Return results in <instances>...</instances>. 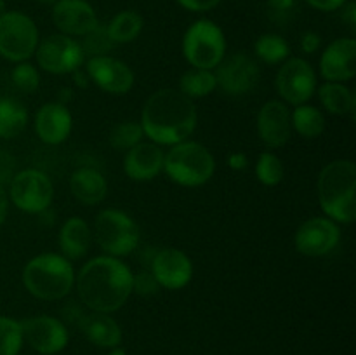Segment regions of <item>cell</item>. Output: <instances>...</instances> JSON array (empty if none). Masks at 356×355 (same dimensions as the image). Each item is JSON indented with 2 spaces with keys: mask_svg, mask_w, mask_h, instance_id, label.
<instances>
[{
  "mask_svg": "<svg viewBox=\"0 0 356 355\" xmlns=\"http://www.w3.org/2000/svg\"><path fill=\"white\" fill-rule=\"evenodd\" d=\"M134 274L120 258L96 256L87 261L75 275L79 299L90 312L113 313L127 303L132 294Z\"/></svg>",
  "mask_w": 356,
  "mask_h": 355,
  "instance_id": "6da1fadb",
  "label": "cell"
},
{
  "mask_svg": "<svg viewBox=\"0 0 356 355\" xmlns=\"http://www.w3.org/2000/svg\"><path fill=\"white\" fill-rule=\"evenodd\" d=\"M198 113L193 100L179 89H159L146 100L141 111V127L149 141L172 146L186 141L197 127Z\"/></svg>",
  "mask_w": 356,
  "mask_h": 355,
  "instance_id": "7a4b0ae2",
  "label": "cell"
},
{
  "mask_svg": "<svg viewBox=\"0 0 356 355\" xmlns=\"http://www.w3.org/2000/svg\"><path fill=\"white\" fill-rule=\"evenodd\" d=\"M318 200L327 218L336 223L355 221L356 214V164L339 159L327 164L318 176Z\"/></svg>",
  "mask_w": 356,
  "mask_h": 355,
  "instance_id": "3957f363",
  "label": "cell"
},
{
  "mask_svg": "<svg viewBox=\"0 0 356 355\" xmlns=\"http://www.w3.org/2000/svg\"><path fill=\"white\" fill-rule=\"evenodd\" d=\"M75 268L63 254L44 253L23 268V284L31 296L44 301L63 299L75 287Z\"/></svg>",
  "mask_w": 356,
  "mask_h": 355,
  "instance_id": "277c9868",
  "label": "cell"
},
{
  "mask_svg": "<svg viewBox=\"0 0 356 355\" xmlns=\"http://www.w3.org/2000/svg\"><path fill=\"white\" fill-rule=\"evenodd\" d=\"M216 160L207 146L197 141H181L165 153L163 173L181 187H202L214 176Z\"/></svg>",
  "mask_w": 356,
  "mask_h": 355,
  "instance_id": "5b68a950",
  "label": "cell"
},
{
  "mask_svg": "<svg viewBox=\"0 0 356 355\" xmlns=\"http://www.w3.org/2000/svg\"><path fill=\"white\" fill-rule=\"evenodd\" d=\"M94 239L104 254L113 258L129 256L139 246V226L127 212L103 209L94 219Z\"/></svg>",
  "mask_w": 356,
  "mask_h": 355,
  "instance_id": "8992f818",
  "label": "cell"
},
{
  "mask_svg": "<svg viewBox=\"0 0 356 355\" xmlns=\"http://www.w3.org/2000/svg\"><path fill=\"white\" fill-rule=\"evenodd\" d=\"M184 59L191 68L214 70L226 56V37L221 26L211 19H198L183 37Z\"/></svg>",
  "mask_w": 356,
  "mask_h": 355,
  "instance_id": "52a82bcc",
  "label": "cell"
},
{
  "mask_svg": "<svg viewBox=\"0 0 356 355\" xmlns=\"http://www.w3.org/2000/svg\"><path fill=\"white\" fill-rule=\"evenodd\" d=\"M40 42L35 21L19 10L0 14V56L7 61H28Z\"/></svg>",
  "mask_w": 356,
  "mask_h": 355,
  "instance_id": "ba28073f",
  "label": "cell"
},
{
  "mask_svg": "<svg viewBox=\"0 0 356 355\" xmlns=\"http://www.w3.org/2000/svg\"><path fill=\"white\" fill-rule=\"evenodd\" d=\"M7 195L19 211L42 214L54 200V184L44 171L23 169L10 180Z\"/></svg>",
  "mask_w": 356,
  "mask_h": 355,
  "instance_id": "9c48e42d",
  "label": "cell"
},
{
  "mask_svg": "<svg viewBox=\"0 0 356 355\" xmlns=\"http://www.w3.org/2000/svg\"><path fill=\"white\" fill-rule=\"evenodd\" d=\"M35 54H37V65L52 75L76 72L86 61L80 42L63 33L49 35L38 42Z\"/></svg>",
  "mask_w": 356,
  "mask_h": 355,
  "instance_id": "30bf717a",
  "label": "cell"
},
{
  "mask_svg": "<svg viewBox=\"0 0 356 355\" xmlns=\"http://www.w3.org/2000/svg\"><path fill=\"white\" fill-rule=\"evenodd\" d=\"M277 90L282 101L289 104H305L316 90V73L302 58H289L277 73Z\"/></svg>",
  "mask_w": 356,
  "mask_h": 355,
  "instance_id": "8fae6325",
  "label": "cell"
},
{
  "mask_svg": "<svg viewBox=\"0 0 356 355\" xmlns=\"http://www.w3.org/2000/svg\"><path fill=\"white\" fill-rule=\"evenodd\" d=\"M218 87H221L229 96H242L250 93L259 82V65L252 56L245 52H235L225 56L222 61L214 68Z\"/></svg>",
  "mask_w": 356,
  "mask_h": 355,
  "instance_id": "7c38bea8",
  "label": "cell"
},
{
  "mask_svg": "<svg viewBox=\"0 0 356 355\" xmlns=\"http://www.w3.org/2000/svg\"><path fill=\"white\" fill-rule=\"evenodd\" d=\"M339 240V225L327 216H315L299 226L294 235V246L305 256L318 258L332 253Z\"/></svg>",
  "mask_w": 356,
  "mask_h": 355,
  "instance_id": "4fadbf2b",
  "label": "cell"
},
{
  "mask_svg": "<svg viewBox=\"0 0 356 355\" xmlns=\"http://www.w3.org/2000/svg\"><path fill=\"white\" fill-rule=\"evenodd\" d=\"M23 340L42 355H54L65 350L70 334L65 322L51 315H37L21 322Z\"/></svg>",
  "mask_w": 356,
  "mask_h": 355,
  "instance_id": "5bb4252c",
  "label": "cell"
},
{
  "mask_svg": "<svg viewBox=\"0 0 356 355\" xmlns=\"http://www.w3.org/2000/svg\"><path fill=\"white\" fill-rule=\"evenodd\" d=\"M149 271L160 287L176 291L190 284L193 277V263L184 251L176 247L160 249L149 261Z\"/></svg>",
  "mask_w": 356,
  "mask_h": 355,
  "instance_id": "9a60e30c",
  "label": "cell"
},
{
  "mask_svg": "<svg viewBox=\"0 0 356 355\" xmlns=\"http://www.w3.org/2000/svg\"><path fill=\"white\" fill-rule=\"evenodd\" d=\"M89 79L108 94H127L134 87V72L127 63L111 56H96L87 59Z\"/></svg>",
  "mask_w": 356,
  "mask_h": 355,
  "instance_id": "2e32d148",
  "label": "cell"
},
{
  "mask_svg": "<svg viewBox=\"0 0 356 355\" xmlns=\"http://www.w3.org/2000/svg\"><path fill=\"white\" fill-rule=\"evenodd\" d=\"M257 132L268 148H282L292 134L291 110L280 100H270L257 113Z\"/></svg>",
  "mask_w": 356,
  "mask_h": 355,
  "instance_id": "e0dca14e",
  "label": "cell"
},
{
  "mask_svg": "<svg viewBox=\"0 0 356 355\" xmlns=\"http://www.w3.org/2000/svg\"><path fill=\"white\" fill-rule=\"evenodd\" d=\"M52 21L63 35L73 38L83 37L99 23L96 10L87 0H56Z\"/></svg>",
  "mask_w": 356,
  "mask_h": 355,
  "instance_id": "ac0fdd59",
  "label": "cell"
},
{
  "mask_svg": "<svg viewBox=\"0 0 356 355\" xmlns=\"http://www.w3.org/2000/svg\"><path fill=\"white\" fill-rule=\"evenodd\" d=\"M320 73L327 82H344L356 75V40L337 38L330 42L320 58Z\"/></svg>",
  "mask_w": 356,
  "mask_h": 355,
  "instance_id": "d6986e66",
  "label": "cell"
},
{
  "mask_svg": "<svg viewBox=\"0 0 356 355\" xmlns=\"http://www.w3.org/2000/svg\"><path fill=\"white\" fill-rule=\"evenodd\" d=\"M73 118L61 101H49L35 115V132L45 145H61L72 132Z\"/></svg>",
  "mask_w": 356,
  "mask_h": 355,
  "instance_id": "ffe728a7",
  "label": "cell"
},
{
  "mask_svg": "<svg viewBox=\"0 0 356 355\" xmlns=\"http://www.w3.org/2000/svg\"><path fill=\"white\" fill-rule=\"evenodd\" d=\"M165 152L153 141H141L127 152L124 171L132 181H152L163 171Z\"/></svg>",
  "mask_w": 356,
  "mask_h": 355,
  "instance_id": "44dd1931",
  "label": "cell"
},
{
  "mask_svg": "<svg viewBox=\"0 0 356 355\" xmlns=\"http://www.w3.org/2000/svg\"><path fill=\"white\" fill-rule=\"evenodd\" d=\"M79 327L87 341L101 348H117L122 343V329L110 313L89 312L83 313Z\"/></svg>",
  "mask_w": 356,
  "mask_h": 355,
  "instance_id": "7402d4cb",
  "label": "cell"
},
{
  "mask_svg": "<svg viewBox=\"0 0 356 355\" xmlns=\"http://www.w3.org/2000/svg\"><path fill=\"white\" fill-rule=\"evenodd\" d=\"M58 242L63 256L68 258L70 261L82 260L89 253L90 242H92V230L86 219L80 216H72L63 223Z\"/></svg>",
  "mask_w": 356,
  "mask_h": 355,
  "instance_id": "603a6c76",
  "label": "cell"
},
{
  "mask_svg": "<svg viewBox=\"0 0 356 355\" xmlns=\"http://www.w3.org/2000/svg\"><path fill=\"white\" fill-rule=\"evenodd\" d=\"M70 190L82 204H99L108 194L106 178L94 167H79L70 178Z\"/></svg>",
  "mask_w": 356,
  "mask_h": 355,
  "instance_id": "cb8c5ba5",
  "label": "cell"
},
{
  "mask_svg": "<svg viewBox=\"0 0 356 355\" xmlns=\"http://www.w3.org/2000/svg\"><path fill=\"white\" fill-rule=\"evenodd\" d=\"M318 97L322 106L329 113L348 115L353 113L356 106L355 94L343 82H325L318 87Z\"/></svg>",
  "mask_w": 356,
  "mask_h": 355,
  "instance_id": "d4e9b609",
  "label": "cell"
},
{
  "mask_svg": "<svg viewBox=\"0 0 356 355\" xmlns=\"http://www.w3.org/2000/svg\"><path fill=\"white\" fill-rule=\"evenodd\" d=\"M26 106L14 97H0V138H17L26 129Z\"/></svg>",
  "mask_w": 356,
  "mask_h": 355,
  "instance_id": "484cf974",
  "label": "cell"
},
{
  "mask_svg": "<svg viewBox=\"0 0 356 355\" xmlns=\"http://www.w3.org/2000/svg\"><path fill=\"white\" fill-rule=\"evenodd\" d=\"M291 120L292 129L306 139L318 138L325 131V115L312 104H298L294 111H291Z\"/></svg>",
  "mask_w": 356,
  "mask_h": 355,
  "instance_id": "4316f807",
  "label": "cell"
},
{
  "mask_svg": "<svg viewBox=\"0 0 356 355\" xmlns=\"http://www.w3.org/2000/svg\"><path fill=\"white\" fill-rule=\"evenodd\" d=\"M106 26L115 45L129 44V42L136 40L139 37L143 26H145V21H143L141 14L136 13V10H122V13L115 14L111 17Z\"/></svg>",
  "mask_w": 356,
  "mask_h": 355,
  "instance_id": "83f0119b",
  "label": "cell"
},
{
  "mask_svg": "<svg viewBox=\"0 0 356 355\" xmlns=\"http://www.w3.org/2000/svg\"><path fill=\"white\" fill-rule=\"evenodd\" d=\"M218 89L214 70L190 68L179 79V90L190 100H198L212 94Z\"/></svg>",
  "mask_w": 356,
  "mask_h": 355,
  "instance_id": "f1b7e54d",
  "label": "cell"
},
{
  "mask_svg": "<svg viewBox=\"0 0 356 355\" xmlns=\"http://www.w3.org/2000/svg\"><path fill=\"white\" fill-rule=\"evenodd\" d=\"M254 52L266 65H282L291 58V45L282 35L264 33L254 44Z\"/></svg>",
  "mask_w": 356,
  "mask_h": 355,
  "instance_id": "f546056e",
  "label": "cell"
},
{
  "mask_svg": "<svg viewBox=\"0 0 356 355\" xmlns=\"http://www.w3.org/2000/svg\"><path fill=\"white\" fill-rule=\"evenodd\" d=\"M143 138H145V131L141 127V122L124 120L111 129L110 145L118 152H129L136 145H139Z\"/></svg>",
  "mask_w": 356,
  "mask_h": 355,
  "instance_id": "4dcf8cb0",
  "label": "cell"
},
{
  "mask_svg": "<svg viewBox=\"0 0 356 355\" xmlns=\"http://www.w3.org/2000/svg\"><path fill=\"white\" fill-rule=\"evenodd\" d=\"M285 176V167L280 157L273 152H263L257 157L256 162V178L264 187H277L282 183Z\"/></svg>",
  "mask_w": 356,
  "mask_h": 355,
  "instance_id": "1f68e13d",
  "label": "cell"
},
{
  "mask_svg": "<svg viewBox=\"0 0 356 355\" xmlns=\"http://www.w3.org/2000/svg\"><path fill=\"white\" fill-rule=\"evenodd\" d=\"M83 54L89 58H96V56H110L111 49L115 47V42L111 40L110 33H108V26L103 23H97L89 33H86L80 42Z\"/></svg>",
  "mask_w": 356,
  "mask_h": 355,
  "instance_id": "d6a6232c",
  "label": "cell"
},
{
  "mask_svg": "<svg viewBox=\"0 0 356 355\" xmlns=\"http://www.w3.org/2000/svg\"><path fill=\"white\" fill-rule=\"evenodd\" d=\"M23 347L21 322L10 317H0V355H17Z\"/></svg>",
  "mask_w": 356,
  "mask_h": 355,
  "instance_id": "836d02e7",
  "label": "cell"
},
{
  "mask_svg": "<svg viewBox=\"0 0 356 355\" xmlns=\"http://www.w3.org/2000/svg\"><path fill=\"white\" fill-rule=\"evenodd\" d=\"M10 80L17 90L26 94L35 93L40 87V73H38L37 66L28 61H21L14 66L10 72Z\"/></svg>",
  "mask_w": 356,
  "mask_h": 355,
  "instance_id": "e575fe53",
  "label": "cell"
},
{
  "mask_svg": "<svg viewBox=\"0 0 356 355\" xmlns=\"http://www.w3.org/2000/svg\"><path fill=\"white\" fill-rule=\"evenodd\" d=\"M159 282L155 281L153 274L149 270H143L139 274L134 275V282H132V292H138V294L149 296L155 294L159 291Z\"/></svg>",
  "mask_w": 356,
  "mask_h": 355,
  "instance_id": "d590c367",
  "label": "cell"
},
{
  "mask_svg": "<svg viewBox=\"0 0 356 355\" xmlns=\"http://www.w3.org/2000/svg\"><path fill=\"white\" fill-rule=\"evenodd\" d=\"M268 13L277 23H285L296 7V0H266Z\"/></svg>",
  "mask_w": 356,
  "mask_h": 355,
  "instance_id": "8d00e7d4",
  "label": "cell"
},
{
  "mask_svg": "<svg viewBox=\"0 0 356 355\" xmlns=\"http://www.w3.org/2000/svg\"><path fill=\"white\" fill-rule=\"evenodd\" d=\"M16 174V160L10 153L0 152V184H9Z\"/></svg>",
  "mask_w": 356,
  "mask_h": 355,
  "instance_id": "74e56055",
  "label": "cell"
},
{
  "mask_svg": "<svg viewBox=\"0 0 356 355\" xmlns=\"http://www.w3.org/2000/svg\"><path fill=\"white\" fill-rule=\"evenodd\" d=\"M221 0H177L181 7L191 10V13H205L219 6Z\"/></svg>",
  "mask_w": 356,
  "mask_h": 355,
  "instance_id": "f35d334b",
  "label": "cell"
},
{
  "mask_svg": "<svg viewBox=\"0 0 356 355\" xmlns=\"http://www.w3.org/2000/svg\"><path fill=\"white\" fill-rule=\"evenodd\" d=\"M299 44H301V49L306 54H313V52L318 51L320 45H322V37H320L316 31H306V33H302Z\"/></svg>",
  "mask_w": 356,
  "mask_h": 355,
  "instance_id": "ab89813d",
  "label": "cell"
},
{
  "mask_svg": "<svg viewBox=\"0 0 356 355\" xmlns=\"http://www.w3.org/2000/svg\"><path fill=\"white\" fill-rule=\"evenodd\" d=\"M313 9H318L323 10V13H330V10H337V9H343L344 3L348 0H306Z\"/></svg>",
  "mask_w": 356,
  "mask_h": 355,
  "instance_id": "60d3db41",
  "label": "cell"
},
{
  "mask_svg": "<svg viewBox=\"0 0 356 355\" xmlns=\"http://www.w3.org/2000/svg\"><path fill=\"white\" fill-rule=\"evenodd\" d=\"M226 164H228L229 169L233 171H243L249 167V159L243 152H233L232 155H228L226 159Z\"/></svg>",
  "mask_w": 356,
  "mask_h": 355,
  "instance_id": "b9f144b4",
  "label": "cell"
},
{
  "mask_svg": "<svg viewBox=\"0 0 356 355\" xmlns=\"http://www.w3.org/2000/svg\"><path fill=\"white\" fill-rule=\"evenodd\" d=\"M343 21H346L348 26H350L351 30H355L356 28V6H355V2H351V0H348V2L344 3Z\"/></svg>",
  "mask_w": 356,
  "mask_h": 355,
  "instance_id": "7bdbcfd3",
  "label": "cell"
},
{
  "mask_svg": "<svg viewBox=\"0 0 356 355\" xmlns=\"http://www.w3.org/2000/svg\"><path fill=\"white\" fill-rule=\"evenodd\" d=\"M7 212H9V195L3 184H0V225L6 221Z\"/></svg>",
  "mask_w": 356,
  "mask_h": 355,
  "instance_id": "ee69618b",
  "label": "cell"
},
{
  "mask_svg": "<svg viewBox=\"0 0 356 355\" xmlns=\"http://www.w3.org/2000/svg\"><path fill=\"white\" fill-rule=\"evenodd\" d=\"M73 79H75V84L79 87H87L89 86V75H87V72H80V68L76 70V72H73Z\"/></svg>",
  "mask_w": 356,
  "mask_h": 355,
  "instance_id": "f6af8a7d",
  "label": "cell"
},
{
  "mask_svg": "<svg viewBox=\"0 0 356 355\" xmlns=\"http://www.w3.org/2000/svg\"><path fill=\"white\" fill-rule=\"evenodd\" d=\"M108 355H127V354H125L124 348H118L117 347V348H111V352Z\"/></svg>",
  "mask_w": 356,
  "mask_h": 355,
  "instance_id": "bcb514c9",
  "label": "cell"
},
{
  "mask_svg": "<svg viewBox=\"0 0 356 355\" xmlns=\"http://www.w3.org/2000/svg\"><path fill=\"white\" fill-rule=\"evenodd\" d=\"M38 3H42V6H54L56 0H37Z\"/></svg>",
  "mask_w": 356,
  "mask_h": 355,
  "instance_id": "7dc6e473",
  "label": "cell"
},
{
  "mask_svg": "<svg viewBox=\"0 0 356 355\" xmlns=\"http://www.w3.org/2000/svg\"><path fill=\"white\" fill-rule=\"evenodd\" d=\"M6 13V2L3 0H0V14Z\"/></svg>",
  "mask_w": 356,
  "mask_h": 355,
  "instance_id": "c3c4849f",
  "label": "cell"
}]
</instances>
